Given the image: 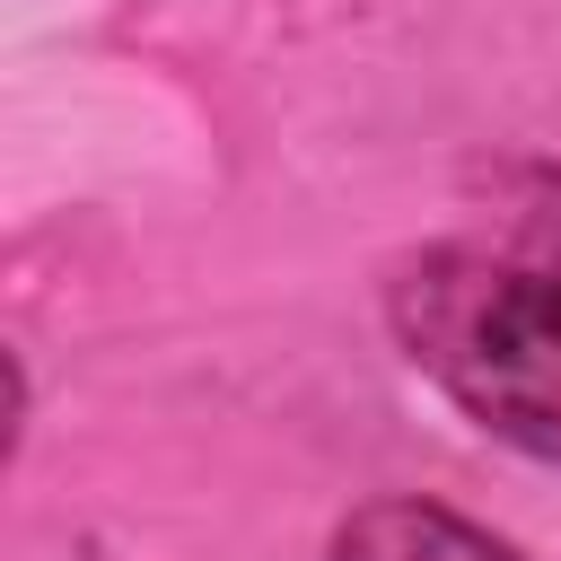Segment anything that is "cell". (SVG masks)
<instances>
[{"label":"cell","mask_w":561,"mask_h":561,"mask_svg":"<svg viewBox=\"0 0 561 561\" xmlns=\"http://www.w3.org/2000/svg\"><path fill=\"white\" fill-rule=\"evenodd\" d=\"M386 324L473 430L561 465V175L517 167L491 210L403 254Z\"/></svg>","instance_id":"cell-1"},{"label":"cell","mask_w":561,"mask_h":561,"mask_svg":"<svg viewBox=\"0 0 561 561\" xmlns=\"http://www.w3.org/2000/svg\"><path fill=\"white\" fill-rule=\"evenodd\" d=\"M324 561H517V552H508L500 535H482L473 517L394 491V500L351 508V517L333 526V552H324Z\"/></svg>","instance_id":"cell-2"}]
</instances>
